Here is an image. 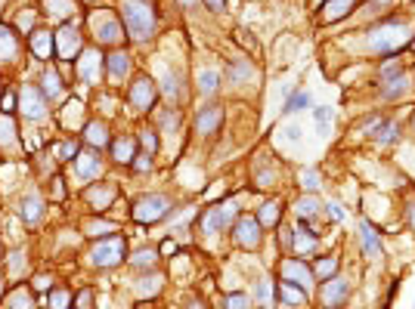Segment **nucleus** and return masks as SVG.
<instances>
[{"instance_id": "1", "label": "nucleus", "mask_w": 415, "mask_h": 309, "mask_svg": "<svg viewBox=\"0 0 415 309\" xmlns=\"http://www.w3.org/2000/svg\"><path fill=\"white\" fill-rule=\"evenodd\" d=\"M412 34H415L412 22H406V19H388V22L375 25L369 31V47H372V53H378V56H393L409 44Z\"/></svg>"}, {"instance_id": "39", "label": "nucleus", "mask_w": 415, "mask_h": 309, "mask_svg": "<svg viewBox=\"0 0 415 309\" xmlns=\"http://www.w3.org/2000/svg\"><path fill=\"white\" fill-rule=\"evenodd\" d=\"M71 306V294L66 287H59V291H50V309H68Z\"/></svg>"}, {"instance_id": "51", "label": "nucleus", "mask_w": 415, "mask_h": 309, "mask_svg": "<svg viewBox=\"0 0 415 309\" xmlns=\"http://www.w3.org/2000/svg\"><path fill=\"white\" fill-rule=\"evenodd\" d=\"M140 142L146 146V152H149V155H152V152H155V146H159V140H155V133H152V130H143V133H140Z\"/></svg>"}, {"instance_id": "48", "label": "nucleus", "mask_w": 415, "mask_h": 309, "mask_svg": "<svg viewBox=\"0 0 415 309\" xmlns=\"http://www.w3.org/2000/svg\"><path fill=\"white\" fill-rule=\"evenodd\" d=\"M226 309H252V303H248L245 294H230L226 297Z\"/></svg>"}, {"instance_id": "35", "label": "nucleus", "mask_w": 415, "mask_h": 309, "mask_svg": "<svg viewBox=\"0 0 415 309\" xmlns=\"http://www.w3.org/2000/svg\"><path fill=\"white\" fill-rule=\"evenodd\" d=\"M131 263H133V266H140V269H149V266H155V263H159V250L143 248V250H137V254L131 257Z\"/></svg>"}, {"instance_id": "12", "label": "nucleus", "mask_w": 415, "mask_h": 309, "mask_svg": "<svg viewBox=\"0 0 415 309\" xmlns=\"http://www.w3.org/2000/svg\"><path fill=\"white\" fill-rule=\"evenodd\" d=\"M406 90V71L397 66V62H388L381 68V93L384 96H397V93Z\"/></svg>"}, {"instance_id": "14", "label": "nucleus", "mask_w": 415, "mask_h": 309, "mask_svg": "<svg viewBox=\"0 0 415 309\" xmlns=\"http://www.w3.org/2000/svg\"><path fill=\"white\" fill-rule=\"evenodd\" d=\"M152 99H155V84L149 81V77H137V81L131 84V105L137 112H149Z\"/></svg>"}, {"instance_id": "53", "label": "nucleus", "mask_w": 415, "mask_h": 309, "mask_svg": "<svg viewBox=\"0 0 415 309\" xmlns=\"http://www.w3.org/2000/svg\"><path fill=\"white\" fill-rule=\"evenodd\" d=\"M31 25H34V10H25L19 16V31H31Z\"/></svg>"}, {"instance_id": "22", "label": "nucleus", "mask_w": 415, "mask_h": 309, "mask_svg": "<svg viewBox=\"0 0 415 309\" xmlns=\"http://www.w3.org/2000/svg\"><path fill=\"white\" fill-rule=\"evenodd\" d=\"M127 68H131V56H127L124 50H115L112 56H105V71H109L112 77H124Z\"/></svg>"}, {"instance_id": "56", "label": "nucleus", "mask_w": 415, "mask_h": 309, "mask_svg": "<svg viewBox=\"0 0 415 309\" xmlns=\"http://www.w3.org/2000/svg\"><path fill=\"white\" fill-rule=\"evenodd\" d=\"M328 217H332L335 223H341V220H344V217H347V213H344V211H341V207H338V204H328Z\"/></svg>"}, {"instance_id": "57", "label": "nucleus", "mask_w": 415, "mask_h": 309, "mask_svg": "<svg viewBox=\"0 0 415 309\" xmlns=\"http://www.w3.org/2000/svg\"><path fill=\"white\" fill-rule=\"evenodd\" d=\"M205 3H208V6H211V10H214V13H220V10H224V6H226V0H205Z\"/></svg>"}, {"instance_id": "31", "label": "nucleus", "mask_w": 415, "mask_h": 309, "mask_svg": "<svg viewBox=\"0 0 415 309\" xmlns=\"http://www.w3.org/2000/svg\"><path fill=\"white\" fill-rule=\"evenodd\" d=\"M10 309H34V297L28 287H16L10 294Z\"/></svg>"}, {"instance_id": "46", "label": "nucleus", "mask_w": 415, "mask_h": 309, "mask_svg": "<svg viewBox=\"0 0 415 309\" xmlns=\"http://www.w3.org/2000/svg\"><path fill=\"white\" fill-rule=\"evenodd\" d=\"M316 211H319V201L316 198H300L298 201V213H300V217H313Z\"/></svg>"}, {"instance_id": "41", "label": "nucleus", "mask_w": 415, "mask_h": 309, "mask_svg": "<svg viewBox=\"0 0 415 309\" xmlns=\"http://www.w3.org/2000/svg\"><path fill=\"white\" fill-rule=\"evenodd\" d=\"M335 269H338V260H335V257H326V260H319L316 263V278H332L335 276Z\"/></svg>"}, {"instance_id": "36", "label": "nucleus", "mask_w": 415, "mask_h": 309, "mask_svg": "<svg viewBox=\"0 0 415 309\" xmlns=\"http://www.w3.org/2000/svg\"><path fill=\"white\" fill-rule=\"evenodd\" d=\"M217 87H220L217 71H198V90L202 93H217Z\"/></svg>"}, {"instance_id": "24", "label": "nucleus", "mask_w": 415, "mask_h": 309, "mask_svg": "<svg viewBox=\"0 0 415 309\" xmlns=\"http://www.w3.org/2000/svg\"><path fill=\"white\" fill-rule=\"evenodd\" d=\"M31 50H34V56H41V59H50V56H53V34L34 31L31 34Z\"/></svg>"}, {"instance_id": "33", "label": "nucleus", "mask_w": 415, "mask_h": 309, "mask_svg": "<svg viewBox=\"0 0 415 309\" xmlns=\"http://www.w3.org/2000/svg\"><path fill=\"white\" fill-rule=\"evenodd\" d=\"M220 229H224V223H220V213H217V207H211V211H205V213H202V232H205V235H217Z\"/></svg>"}, {"instance_id": "34", "label": "nucleus", "mask_w": 415, "mask_h": 309, "mask_svg": "<svg viewBox=\"0 0 415 309\" xmlns=\"http://www.w3.org/2000/svg\"><path fill=\"white\" fill-rule=\"evenodd\" d=\"M84 235H115V226L105 220H87L84 223Z\"/></svg>"}, {"instance_id": "29", "label": "nucleus", "mask_w": 415, "mask_h": 309, "mask_svg": "<svg viewBox=\"0 0 415 309\" xmlns=\"http://www.w3.org/2000/svg\"><path fill=\"white\" fill-rule=\"evenodd\" d=\"M84 136H87V142L90 146H109V130H105L103 124H99V121H90L87 127H84Z\"/></svg>"}, {"instance_id": "58", "label": "nucleus", "mask_w": 415, "mask_h": 309, "mask_svg": "<svg viewBox=\"0 0 415 309\" xmlns=\"http://www.w3.org/2000/svg\"><path fill=\"white\" fill-rule=\"evenodd\" d=\"M34 287H41V291L50 287V276H38V278H34Z\"/></svg>"}, {"instance_id": "40", "label": "nucleus", "mask_w": 415, "mask_h": 309, "mask_svg": "<svg viewBox=\"0 0 415 309\" xmlns=\"http://www.w3.org/2000/svg\"><path fill=\"white\" fill-rule=\"evenodd\" d=\"M217 213H220V223H224V229H230V226H233V220H235V213H239V204L226 201V204H220V207H217Z\"/></svg>"}, {"instance_id": "30", "label": "nucleus", "mask_w": 415, "mask_h": 309, "mask_svg": "<svg viewBox=\"0 0 415 309\" xmlns=\"http://www.w3.org/2000/svg\"><path fill=\"white\" fill-rule=\"evenodd\" d=\"M44 93L50 99H62V96H66V84H62V77L56 75V71H47V75H44Z\"/></svg>"}, {"instance_id": "19", "label": "nucleus", "mask_w": 415, "mask_h": 309, "mask_svg": "<svg viewBox=\"0 0 415 309\" xmlns=\"http://www.w3.org/2000/svg\"><path fill=\"white\" fill-rule=\"evenodd\" d=\"M87 201L93 211H105V207L115 201V186H109V183L93 186V189H87Z\"/></svg>"}, {"instance_id": "8", "label": "nucleus", "mask_w": 415, "mask_h": 309, "mask_svg": "<svg viewBox=\"0 0 415 309\" xmlns=\"http://www.w3.org/2000/svg\"><path fill=\"white\" fill-rule=\"evenodd\" d=\"M103 53L99 50H84L81 56H78V77L87 84H99V75H103Z\"/></svg>"}, {"instance_id": "13", "label": "nucleus", "mask_w": 415, "mask_h": 309, "mask_svg": "<svg viewBox=\"0 0 415 309\" xmlns=\"http://www.w3.org/2000/svg\"><path fill=\"white\" fill-rule=\"evenodd\" d=\"M235 241L242 244V248H257L261 244V223H257V217H242L239 223H235Z\"/></svg>"}, {"instance_id": "54", "label": "nucleus", "mask_w": 415, "mask_h": 309, "mask_svg": "<svg viewBox=\"0 0 415 309\" xmlns=\"http://www.w3.org/2000/svg\"><path fill=\"white\" fill-rule=\"evenodd\" d=\"M270 294H273V291H270V285H267V282H261V285H257V291H254L257 303H270Z\"/></svg>"}, {"instance_id": "62", "label": "nucleus", "mask_w": 415, "mask_h": 309, "mask_svg": "<svg viewBox=\"0 0 415 309\" xmlns=\"http://www.w3.org/2000/svg\"><path fill=\"white\" fill-rule=\"evenodd\" d=\"M412 127H415V121H412Z\"/></svg>"}, {"instance_id": "16", "label": "nucleus", "mask_w": 415, "mask_h": 309, "mask_svg": "<svg viewBox=\"0 0 415 309\" xmlns=\"http://www.w3.org/2000/svg\"><path fill=\"white\" fill-rule=\"evenodd\" d=\"M93 28H96V40H99V44H118V40H121V25L112 16H105V13L93 16Z\"/></svg>"}, {"instance_id": "25", "label": "nucleus", "mask_w": 415, "mask_h": 309, "mask_svg": "<svg viewBox=\"0 0 415 309\" xmlns=\"http://www.w3.org/2000/svg\"><path fill=\"white\" fill-rule=\"evenodd\" d=\"M22 217L28 226H34V223H41V217H44V201H41L38 195H28L22 201Z\"/></svg>"}, {"instance_id": "20", "label": "nucleus", "mask_w": 415, "mask_h": 309, "mask_svg": "<svg viewBox=\"0 0 415 309\" xmlns=\"http://www.w3.org/2000/svg\"><path fill=\"white\" fill-rule=\"evenodd\" d=\"M356 3H360V0H326L323 3V19L326 22H338V19H344Z\"/></svg>"}, {"instance_id": "43", "label": "nucleus", "mask_w": 415, "mask_h": 309, "mask_svg": "<svg viewBox=\"0 0 415 309\" xmlns=\"http://www.w3.org/2000/svg\"><path fill=\"white\" fill-rule=\"evenodd\" d=\"M252 77V66L248 62H230V81H245Z\"/></svg>"}, {"instance_id": "55", "label": "nucleus", "mask_w": 415, "mask_h": 309, "mask_svg": "<svg viewBox=\"0 0 415 309\" xmlns=\"http://www.w3.org/2000/svg\"><path fill=\"white\" fill-rule=\"evenodd\" d=\"M133 167H137V170H149V167H152V158H149V152H143L137 161H133Z\"/></svg>"}, {"instance_id": "28", "label": "nucleus", "mask_w": 415, "mask_h": 309, "mask_svg": "<svg viewBox=\"0 0 415 309\" xmlns=\"http://www.w3.org/2000/svg\"><path fill=\"white\" fill-rule=\"evenodd\" d=\"M279 300H282V306H300L304 303V291L300 287H295V285H289V282H282L279 285Z\"/></svg>"}, {"instance_id": "61", "label": "nucleus", "mask_w": 415, "mask_h": 309, "mask_svg": "<svg viewBox=\"0 0 415 309\" xmlns=\"http://www.w3.org/2000/svg\"><path fill=\"white\" fill-rule=\"evenodd\" d=\"M186 3H192V0H186Z\"/></svg>"}, {"instance_id": "26", "label": "nucleus", "mask_w": 415, "mask_h": 309, "mask_svg": "<svg viewBox=\"0 0 415 309\" xmlns=\"http://www.w3.org/2000/svg\"><path fill=\"white\" fill-rule=\"evenodd\" d=\"M44 6H47V16H53V19H68V16H75V0H44Z\"/></svg>"}, {"instance_id": "11", "label": "nucleus", "mask_w": 415, "mask_h": 309, "mask_svg": "<svg viewBox=\"0 0 415 309\" xmlns=\"http://www.w3.org/2000/svg\"><path fill=\"white\" fill-rule=\"evenodd\" d=\"M75 170H78V176H81L84 183H93V179L103 174V158L93 152V149H84V152H78Z\"/></svg>"}, {"instance_id": "32", "label": "nucleus", "mask_w": 415, "mask_h": 309, "mask_svg": "<svg viewBox=\"0 0 415 309\" xmlns=\"http://www.w3.org/2000/svg\"><path fill=\"white\" fill-rule=\"evenodd\" d=\"M375 140L381 142V146H391V142H397V140H400L397 124H391V121H381V124H378V130H375Z\"/></svg>"}, {"instance_id": "47", "label": "nucleus", "mask_w": 415, "mask_h": 309, "mask_svg": "<svg viewBox=\"0 0 415 309\" xmlns=\"http://www.w3.org/2000/svg\"><path fill=\"white\" fill-rule=\"evenodd\" d=\"M25 266V254L22 250H16V254H10V278H19V272H22Z\"/></svg>"}, {"instance_id": "17", "label": "nucleus", "mask_w": 415, "mask_h": 309, "mask_svg": "<svg viewBox=\"0 0 415 309\" xmlns=\"http://www.w3.org/2000/svg\"><path fill=\"white\" fill-rule=\"evenodd\" d=\"M19 38L13 28L0 25V66H13V62L19 59Z\"/></svg>"}, {"instance_id": "50", "label": "nucleus", "mask_w": 415, "mask_h": 309, "mask_svg": "<svg viewBox=\"0 0 415 309\" xmlns=\"http://www.w3.org/2000/svg\"><path fill=\"white\" fill-rule=\"evenodd\" d=\"M75 309H93V291H90V287L75 297Z\"/></svg>"}, {"instance_id": "2", "label": "nucleus", "mask_w": 415, "mask_h": 309, "mask_svg": "<svg viewBox=\"0 0 415 309\" xmlns=\"http://www.w3.org/2000/svg\"><path fill=\"white\" fill-rule=\"evenodd\" d=\"M121 16H124V28L131 34V40H137V44H146L155 34V13L146 0H127Z\"/></svg>"}, {"instance_id": "52", "label": "nucleus", "mask_w": 415, "mask_h": 309, "mask_svg": "<svg viewBox=\"0 0 415 309\" xmlns=\"http://www.w3.org/2000/svg\"><path fill=\"white\" fill-rule=\"evenodd\" d=\"M16 105H19V96H16V93H3V99H0V109H3V112H13V109H16Z\"/></svg>"}, {"instance_id": "44", "label": "nucleus", "mask_w": 415, "mask_h": 309, "mask_svg": "<svg viewBox=\"0 0 415 309\" xmlns=\"http://www.w3.org/2000/svg\"><path fill=\"white\" fill-rule=\"evenodd\" d=\"M276 220H279V204H273V201H270V204L261 211V217H257V223H261V226H273Z\"/></svg>"}, {"instance_id": "5", "label": "nucleus", "mask_w": 415, "mask_h": 309, "mask_svg": "<svg viewBox=\"0 0 415 309\" xmlns=\"http://www.w3.org/2000/svg\"><path fill=\"white\" fill-rule=\"evenodd\" d=\"M53 44H56L59 59H75V56H81V31H78V25H59V31L53 34Z\"/></svg>"}, {"instance_id": "60", "label": "nucleus", "mask_w": 415, "mask_h": 309, "mask_svg": "<svg viewBox=\"0 0 415 309\" xmlns=\"http://www.w3.org/2000/svg\"><path fill=\"white\" fill-rule=\"evenodd\" d=\"M0 291H3V282H0Z\"/></svg>"}, {"instance_id": "23", "label": "nucleus", "mask_w": 415, "mask_h": 309, "mask_svg": "<svg viewBox=\"0 0 415 309\" xmlns=\"http://www.w3.org/2000/svg\"><path fill=\"white\" fill-rule=\"evenodd\" d=\"M360 235H363V250H366L369 257L381 254V239H378V232L372 229V223H360Z\"/></svg>"}, {"instance_id": "6", "label": "nucleus", "mask_w": 415, "mask_h": 309, "mask_svg": "<svg viewBox=\"0 0 415 309\" xmlns=\"http://www.w3.org/2000/svg\"><path fill=\"white\" fill-rule=\"evenodd\" d=\"M347 297H350V285H347V278H341V276L326 278L323 287H319V300H323V306H328V309L344 306Z\"/></svg>"}, {"instance_id": "49", "label": "nucleus", "mask_w": 415, "mask_h": 309, "mask_svg": "<svg viewBox=\"0 0 415 309\" xmlns=\"http://www.w3.org/2000/svg\"><path fill=\"white\" fill-rule=\"evenodd\" d=\"M300 186H304V189H319V174L316 170H304V174H300Z\"/></svg>"}, {"instance_id": "18", "label": "nucleus", "mask_w": 415, "mask_h": 309, "mask_svg": "<svg viewBox=\"0 0 415 309\" xmlns=\"http://www.w3.org/2000/svg\"><path fill=\"white\" fill-rule=\"evenodd\" d=\"M220 121H224V109H220V105H208V109L198 112V118H196V130L208 136V133L220 130Z\"/></svg>"}, {"instance_id": "15", "label": "nucleus", "mask_w": 415, "mask_h": 309, "mask_svg": "<svg viewBox=\"0 0 415 309\" xmlns=\"http://www.w3.org/2000/svg\"><path fill=\"white\" fill-rule=\"evenodd\" d=\"M0 152L3 155H22V142H19V130L10 118H0Z\"/></svg>"}, {"instance_id": "7", "label": "nucleus", "mask_w": 415, "mask_h": 309, "mask_svg": "<svg viewBox=\"0 0 415 309\" xmlns=\"http://www.w3.org/2000/svg\"><path fill=\"white\" fill-rule=\"evenodd\" d=\"M19 109L28 121H44L47 118V103H44V93L31 84H25L22 93H19Z\"/></svg>"}, {"instance_id": "10", "label": "nucleus", "mask_w": 415, "mask_h": 309, "mask_svg": "<svg viewBox=\"0 0 415 309\" xmlns=\"http://www.w3.org/2000/svg\"><path fill=\"white\" fill-rule=\"evenodd\" d=\"M161 93H164V99L168 103H183L186 99V81H183V75L177 68H164L161 71Z\"/></svg>"}, {"instance_id": "4", "label": "nucleus", "mask_w": 415, "mask_h": 309, "mask_svg": "<svg viewBox=\"0 0 415 309\" xmlns=\"http://www.w3.org/2000/svg\"><path fill=\"white\" fill-rule=\"evenodd\" d=\"M170 211V198L168 195H143L133 204V220L137 223H155Z\"/></svg>"}, {"instance_id": "37", "label": "nucleus", "mask_w": 415, "mask_h": 309, "mask_svg": "<svg viewBox=\"0 0 415 309\" xmlns=\"http://www.w3.org/2000/svg\"><path fill=\"white\" fill-rule=\"evenodd\" d=\"M307 105H310V93H307V90H298L295 96L285 103V114H295V112H300V109H307Z\"/></svg>"}, {"instance_id": "59", "label": "nucleus", "mask_w": 415, "mask_h": 309, "mask_svg": "<svg viewBox=\"0 0 415 309\" xmlns=\"http://www.w3.org/2000/svg\"><path fill=\"white\" fill-rule=\"evenodd\" d=\"M409 223H412V229H415V204H409Z\"/></svg>"}, {"instance_id": "21", "label": "nucleus", "mask_w": 415, "mask_h": 309, "mask_svg": "<svg viewBox=\"0 0 415 309\" xmlns=\"http://www.w3.org/2000/svg\"><path fill=\"white\" fill-rule=\"evenodd\" d=\"M316 244H319L316 235L307 232V226L300 223L298 232H295V241H291V250H295V254H300V257H307V254H313V250H316Z\"/></svg>"}, {"instance_id": "42", "label": "nucleus", "mask_w": 415, "mask_h": 309, "mask_svg": "<svg viewBox=\"0 0 415 309\" xmlns=\"http://www.w3.org/2000/svg\"><path fill=\"white\" fill-rule=\"evenodd\" d=\"M159 287H161L159 278H155V276H146V278H140V282H137V294H140V297H149V294H155Z\"/></svg>"}, {"instance_id": "27", "label": "nucleus", "mask_w": 415, "mask_h": 309, "mask_svg": "<svg viewBox=\"0 0 415 309\" xmlns=\"http://www.w3.org/2000/svg\"><path fill=\"white\" fill-rule=\"evenodd\" d=\"M133 140L131 136H124V140H115L112 142V158H115L118 164H127V161H133Z\"/></svg>"}, {"instance_id": "3", "label": "nucleus", "mask_w": 415, "mask_h": 309, "mask_svg": "<svg viewBox=\"0 0 415 309\" xmlns=\"http://www.w3.org/2000/svg\"><path fill=\"white\" fill-rule=\"evenodd\" d=\"M124 239L121 235H109V239H103L99 244H93L90 250V263L99 266V269H112V266H118L124 260Z\"/></svg>"}, {"instance_id": "9", "label": "nucleus", "mask_w": 415, "mask_h": 309, "mask_svg": "<svg viewBox=\"0 0 415 309\" xmlns=\"http://www.w3.org/2000/svg\"><path fill=\"white\" fill-rule=\"evenodd\" d=\"M279 276H282L289 285L300 287V291H310V285H313V272L307 269L300 260H285L282 266H279Z\"/></svg>"}, {"instance_id": "38", "label": "nucleus", "mask_w": 415, "mask_h": 309, "mask_svg": "<svg viewBox=\"0 0 415 309\" xmlns=\"http://www.w3.org/2000/svg\"><path fill=\"white\" fill-rule=\"evenodd\" d=\"M75 152H78V146L71 140H62V142H56V146H53V158H56V161H71Z\"/></svg>"}, {"instance_id": "45", "label": "nucleus", "mask_w": 415, "mask_h": 309, "mask_svg": "<svg viewBox=\"0 0 415 309\" xmlns=\"http://www.w3.org/2000/svg\"><path fill=\"white\" fill-rule=\"evenodd\" d=\"M313 118H316L319 133H326V130H328V121H332V109H328V105H319V109L313 112Z\"/></svg>"}]
</instances>
